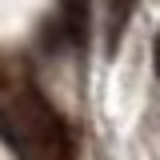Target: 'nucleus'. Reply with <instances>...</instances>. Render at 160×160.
<instances>
[{
    "mask_svg": "<svg viewBox=\"0 0 160 160\" xmlns=\"http://www.w3.org/2000/svg\"><path fill=\"white\" fill-rule=\"evenodd\" d=\"M24 124H28L32 140H36L44 152H52L56 160H68V156H72V132H68L64 116L40 96L36 88L24 92Z\"/></svg>",
    "mask_w": 160,
    "mask_h": 160,
    "instance_id": "nucleus-1",
    "label": "nucleus"
},
{
    "mask_svg": "<svg viewBox=\"0 0 160 160\" xmlns=\"http://www.w3.org/2000/svg\"><path fill=\"white\" fill-rule=\"evenodd\" d=\"M132 8H136V0H112V8H108V52H116L120 36L132 20Z\"/></svg>",
    "mask_w": 160,
    "mask_h": 160,
    "instance_id": "nucleus-2",
    "label": "nucleus"
},
{
    "mask_svg": "<svg viewBox=\"0 0 160 160\" xmlns=\"http://www.w3.org/2000/svg\"><path fill=\"white\" fill-rule=\"evenodd\" d=\"M0 140L16 152V156H28V140H24V132H20V124H16V116L0 104Z\"/></svg>",
    "mask_w": 160,
    "mask_h": 160,
    "instance_id": "nucleus-3",
    "label": "nucleus"
},
{
    "mask_svg": "<svg viewBox=\"0 0 160 160\" xmlns=\"http://www.w3.org/2000/svg\"><path fill=\"white\" fill-rule=\"evenodd\" d=\"M152 72H156V80H160V32L152 36Z\"/></svg>",
    "mask_w": 160,
    "mask_h": 160,
    "instance_id": "nucleus-4",
    "label": "nucleus"
}]
</instances>
